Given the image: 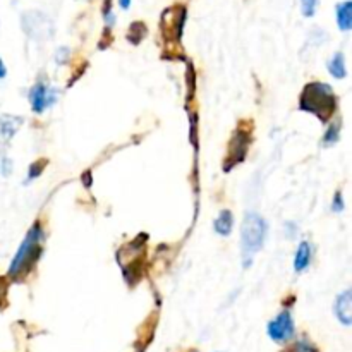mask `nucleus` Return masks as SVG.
I'll use <instances>...</instances> for the list:
<instances>
[{"label": "nucleus", "mask_w": 352, "mask_h": 352, "mask_svg": "<svg viewBox=\"0 0 352 352\" xmlns=\"http://www.w3.org/2000/svg\"><path fill=\"white\" fill-rule=\"evenodd\" d=\"M28 98H30L31 110H33L34 113H43L47 112L50 107L55 105V102H57L58 98V89L45 81H36L33 85V88L30 89Z\"/></svg>", "instance_id": "6e6552de"}, {"label": "nucleus", "mask_w": 352, "mask_h": 352, "mask_svg": "<svg viewBox=\"0 0 352 352\" xmlns=\"http://www.w3.org/2000/svg\"><path fill=\"white\" fill-rule=\"evenodd\" d=\"M6 292H7V285L3 282V278H0V308H2V302L6 301Z\"/></svg>", "instance_id": "5701e85b"}, {"label": "nucleus", "mask_w": 352, "mask_h": 352, "mask_svg": "<svg viewBox=\"0 0 352 352\" xmlns=\"http://www.w3.org/2000/svg\"><path fill=\"white\" fill-rule=\"evenodd\" d=\"M186 19H188V9L182 3H175V6L167 7L162 12L160 19V30L162 34L167 41H179L184 31Z\"/></svg>", "instance_id": "39448f33"}, {"label": "nucleus", "mask_w": 352, "mask_h": 352, "mask_svg": "<svg viewBox=\"0 0 352 352\" xmlns=\"http://www.w3.org/2000/svg\"><path fill=\"white\" fill-rule=\"evenodd\" d=\"M191 352H198V351H191Z\"/></svg>", "instance_id": "a878e982"}, {"label": "nucleus", "mask_w": 352, "mask_h": 352, "mask_svg": "<svg viewBox=\"0 0 352 352\" xmlns=\"http://www.w3.org/2000/svg\"><path fill=\"white\" fill-rule=\"evenodd\" d=\"M146 34V26L143 23H133L129 28V41H134V43H140L141 40L144 38Z\"/></svg>", "instance_id": "dca6fc26"}, {"label": "nucleus", "mask_w": 352, "mask_h": 352, "mask_svg": "<svg viewBox=\"0 0 352 352\" xmlns=\"http://www.w3.org/2000/svg\"><path fill=\"white\" fill-rule=\"evenodd\" d=\"M318 9V0H301V12L305 17H313Z\"/></svg>", "instance_id": "6ab92c4d"}, {"label": "nucleus", "mask_w": 352, "mask_h": 352, "mask_svg": "<svg viewBox=\"0 0 352 352\" xmlns=\"http://www.w3.org/2000/svg\"><path fill=\"white\" fill-rule=\"evenodd\" d=\"M296 352H318V351H316V347L313 346L309 340L301 339L296 342Z\"/></svg>", "instance_id": "412c9836"}, {"label": "nucleus", "mask_w": 352, "mask_h": 352, "mask_svg": "<svg viewBox=\"0 0 352 352\" xmlns=\"http://www.w3.org/2000/svg\"><path fill=\"white\" fill-rule=\"evenodd\" d=\"M43 226L40 222H34L31 229L28 230L26 236H24L23 243L17 248L16 254H14L12 261L9 265V270H7V277L12 278V280H21L23 277H26L33 270L34 265L38 263V258L43 251Z\"/></svg>", "instance_id": "f03ea898"}, {"label": "nucleus", "mask_w": 352, "mask_h": 352, "mask_svg": "<svg viewBox=\"0 0 352 352\" xmlns=\"http://www.w3.org/2000/svg\"><path fill=\"white\" fill-rule=\"evenodd\" d=\"M339 109V100L329 82L311 81L302 88L299 98V110L313 113L323 124H329Z\"/></svg>", "instance_id": "f257e3e1"}, {"label": "nucleus", "mask_w": 352, "mask_h": 352, "mask_svg": "<svg viewBox=\"0 0 352 352\" xmlns=\"http://www.w3.org/2000/svg\"><path fill=\"white\" fill-rule=\"evenodd\" d=\"M0 170H2V175H6V177L10 174V172H12V162H10V158H7V157L2 158Z\"/></svg>", "instance_id": "4be33fe9"}, {"label": "nucleus", "mask_w": 352, "mask_h": 352, "mask_svg": "<svg viewBox=\"0 0 352 352\" xmlns=\"http://www.w3.org/2000/svg\"><path fill=\"white\" fill-rule=\"evenodd\" d=\"M268 236V222L261 213L250 212L244 213L243 226H241V261L243 268H250L253 265L254 256L263 250L265 241Z\"/></svg>", "instance_id": "7ed1b4c3"}, {"label": "nucleus", "mask_w": 352, "mask_h": 352, "mask_svg": "<svg viewBox=\"0 0 352 352\" xmlns=\"http://www.w3.org/2000/svg\"><path fill=\"white\" fill-rule=\"evenodd\" d=\"M340 131H342V122L340 120H333V122H329V127L323 133L322 144L323 146H333L340 141Z\"/></svg>", "instance_id": "2eb2a0df"}, {"label": "nucleus", "mask_w": 352, "mask_h": 352, "mask_svg": "<svg viewBox=\"0 0 352 352\" xmlns=\"http://www.w3.org/2000/svg\"><path fill=\"white\" fill-rule=\"evenodd\" d=\"M102 12H103V21L109 28L113 26L116 23V14L112 10V0H103V7H102Z\"/></svg>", "instance_id": "a211bd4d"}, {"label": "nucleus", "mask_w": 352, "mask_h": 352, "mask_svg": "<svg viewBox=\"0 0 352 352\" xmlns=\"http://www.w3.org/2000/svg\"><path fill=\"white\" fill-rule=\"evenodd\" d=\"M234 229V213L230 210H220V213L217 215L215 222H213V230H215L219 236L227 237L232 234Z\"/></svg>", "instance_id": "ddd939ff"}, {"label": "nucleus", "mask_w": 352, "mask_h": 352, "mask_svg": "<svg viewBox=\"0 0 352 352\" xmlns=\"http://www.w3.org/2000/svg\"><path fill=\"white\" fill-rule=\"evenodd\" d=\"M21 24L26 34L34 40H47L54 34V23L41 10H28L21 17Z\"/></svg>", "instance_id": "423d86ee"}, {"label": "nucleus", "mask_w": 352, "mask_h": 352, "mask_svg": "<svg viewBox=\"0 0 352 352\" xmlns=\"http://www.w3.org/2000/svg\"><path fill=\"white\" fill-rule=\"evenodd\" d=\"M333 315L339 320L340 325H344L346 329H349L352 325V291L346 289V291L340 292L336 298L333 302Z\"/></svg>", "instance_id": "1a4fd4ad"}, {"label": "nucleus", "mask_w": 352, "mask_h": 352, "mask_svg": "<svg viewBox=\"0 0 352 352\" xmlns=\"http://www.w3.org/2000/svg\"><path fill=\"white\" fill-rule=\"evenodd\" d=\"M329 72L336 79H346L347 78L346 57H344L342 52H336V54L332 55V58L329 60Z\"/></svg>", "instance_id": "4468645a"}, {"label": "nucleus", "mask_w": 352, "mask_h": 352, "mask_svg": "<svg viewBox=\"0 0 352 352\" xmlns=\"http://www.w3.org/2000/svg\"><path fill=\"white\" fill-rule=\"evenodd\" d=\"M344 208H346V203H344V195H342V191H337L336 196H333L332 212L342 213Z\"/></svg>", "instance_id": "aec40b11"}, {"label": "nucleus", "mask_w": 352, "mask_h": 352, "mask_svg": "<svg viewBox=\"0 0 352 352\" xmlns=\"http://www.w3.org/2000/svg\"><path fill=\"white\" fill-rule=\"evenodd\" d=\"M251 134H253V126L241 122L236 133H234L232 140H230L229 146H227V158L223 160V172H230L234 167H237V165L246 160L251 141H253Z\"/></svg>", "instance_id": "20e7f679"}, {"label": "nucleus", "mask_w": 352, "mask_h": 352, "mask_svg": "<svg viewBox=\"0 0 352 352\" xmlns=\"http://www.w3.org/2000/svg\"><path fill=\"white\" fill-rule=\"evenodd\" d=\"M336 19L337 26L340 31L347 33L352 28V2L351 0H344L336 6Z\"/></svg>", "instance_id": "f8f14e48"}, {"label": "nucleus", "mask_w": 352, "mask_h": 352, "mask_svg": "<svg viewBox=\"0 0 352 352\" xmlns=\"http://www.w3.org/2000/svg\"><path fill=\"white\" fill-rule=\"evenodd\" d=\"M23 122L24 119L19 116H12V113L0 116V146H6L12 141V138L21 129Z\"/></svg>", "instance_id": "9d476101"}, {"label": "nucleus", "mask_w": 352, "mask_h": 352, "mask_svg": "<svg viewBox=\"0 0 352 352\" xmlns=\"http://www.w3.org/2000/svg\"><path fill=\"white\" fill-rule=\"evenodd\" d=\"M131 2H133V0H119V6L122 7V9H129Z\"/></svg>", "instance_id": "393cba45"}, {"label": "nucleus", "mask_w": 352, "mask_h": 352, "mask_svg": "<svg viewBox=\"0 0 352 352\" xmlns=\"http://www.w3.org/2000/svg\"><path fill=\"white\" fill-rule=\"evenodd\" d=\"M267 333L275 344H285L296 336V323L291 311L284 309L267 325Z\"/></svg>", "instance_id": "0eeeda50"}, {"label": "nucleus", "mask_w": 352, "mask_h": 352, "mask_svg": "<svg viewBox=\"0 0 352 352\" xmlns=\"http://www.w3.org/2000/svg\"><path fill=\"white\" fill-rule=\"evenodd\" d=\"M311 258H313V248L308 241H301L298 244V250L294 253V267L296 274H302L305 270H308V267L311 265Z\"/></svg>", "instance_id": "9b49d317"}, {"label": "nucleus", "mask_w": 352, "mask_h": 352, "mask_svg": "<svg viewBox=\"0 0 352 352\" xmlns=\"http://www.w3.org/2000/svg\"><path fill=\"white\" fill-rule=\"evenodd\" d=\"M6 76H7V67H6V64H3L2 58H0V81H2Z\"/></svg>", "instance_id": "b1692460"}, {"label": "nucleus", "mask_w": 352, "mask_h": 352, "mask_svg": "<svg viewBox=\"0 0 352 352\" xmlns=\"http://www.w3.org/2000/svg\"><path fill=\"white\" fill-rule=\"evenodd\" d=\"M45 165H47V160H38V162H33V164L30 165V170H28L26 184H30L31 181H34V179H38L41 174H43Z\"/></svg>", "instance_id": "f3484780"}]
</instances>
